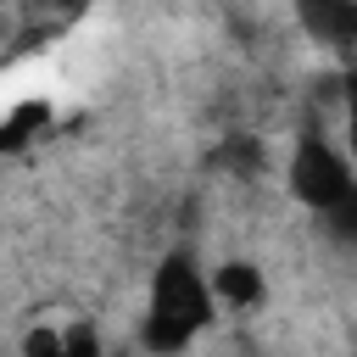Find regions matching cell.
Wrapping results in <instances>:
<instances>
[{
	"instance_id": "6da1fadb",
	"label": "cell",
	"mask_w": 357,
	"mask_h": 357,
	"mask_svg": "<svg viewBox=\"0 0 357 357\" xmlns=\"http://www.w3.org/2000/svg\"><path fill=\"white\" fill-rule=\"evenodd\" d=\"M212 324V284L190 251H167L151 273V307L139 324V346L156 357H178Z\"/></svg>"
},
{
	"instance_id": "7a4b0ae2",
	"label": "cell",
	"mask_w": 357,
	"mask_h": 357,
	"mask_svg": "<svg viewBox=\"0 0 357 357\" xmlns=\"http://www.w3.org/2000/svg\"><path fill=\"white\" fill-rule=\"evenodd\" d=\"M351 184H357L351 162H346L318 128H307V134L296 139V151H290V195H296L301 206H312V212H329Z\"/></svg>"
},
{
	"instance_id": "3957f363",
	"label": "cell",
	"mask_w": 357,
	"mask_h": 357,
	"mask_svg": "<svg viewBox=\"0 0 357 357\" xmlns=\"http://www.w3.org/2000/svg\"><path fill=\"white\" fill-rule=\"evenodd\" d=\"M296 17L318 45H335V50L357 45V0H296Z\"/></svg>"
},
{
	"instance_id": "277c9868",
	"label": "cell",
	"mask_w": 357,
	"mask_h": 357,
	"mask_svg": "<svg viewBox=\"0 0 357 357\" xmlns=\"http://www.w3.org/2000/svg\"><path fill=\"white\" fill-rule=\"evenodd\" d=\"M28 357H100V335L89 324H73V329H28Z\"/></svg>"
},
{
	"instance_id": "5b68a950",
	"label": "cell",
	"mask_w": 357,
	"mask_h": 357,
	"mask_svg": "<svg viewBox=\"0 0 357 357\" xmlns=\"http://www.w3.org/2000/svg\"><path fill=\"white\" fill-rule=\"evenodd\" d=\"M212 296H223L229 307H257L262 301V273L251 262H223L212 279Z\"/></svg>"
},
{
	"instance_id": "8992f818",
	"label": "cell",
	"mask_w": 357,
	"mask_h": 357,
	"mask_svg": "<svg viewBox=\"0 0 357 357\" xmlns=\"http://www.w3.org/2000/svg\"><path fill=\"white\" fill-rule=\"evenodd\" d=\"M89 11V0H28V39H50L61 28H73Z\"/></svg>"
},
{
	"instance_id": "52a82bcc",
	"label": "cell",
	"mask_w": 357,
	"mask_h": 357,
	"mask_svg": "<svg viewBox=\"0 0 357 357\" xmlns=\"http://www.w3.org/2000/svg\"><path fill=\"white\" fill-rule=\"evenodd\" d=\"M218 162H223L229 173H240V178H251V173L262 167V145H257L251 134H234V139H223V151H218Z\"/></svg>"
},
{
	"instance_id": "ba28073f",
	"label": "cell",
	"mask_w": 357,
	"mask_h": 357,
	"mask_svg": "<svg viewBox=\"0 0 357 357\" xmlns=\"http://www.w3.org/2000/svg\"><path fill=\"white\" fill-rule=\"evenodd\" d=\"M324 223H329V234H335L340 245H351V251H357V184H351V190L324 212Z\"/></svg>"
},
{
	"instance_id": "9c48e42d",
	"label": "cell",
	"mask_w": 357,
	"mask_h": 357,
	"mask_svg": "<svg viewBox=\"0 0 357 357\" xmlns=\"http://www.w3.org/2000/svg\"><path fill=\"white\" fill-rule=\"evenodd\" d=\"M346 145L357 162V67H346Z\"/></svg>"
},
{
	"instance_id": "30bf717a",
	"label": "cell",
	"mask_w": 357,
	"mask_h": 357,
	"mask_svg": "<svg viewBox=\"0 0 357 357\" xmlns=\"http://www.w3.org/2000/svg\"><path fill=\"white\" fill-rule=\"evenodd\" d=\"M128 357H134V351H128Z\"/></svg>"
}]
</instances>
